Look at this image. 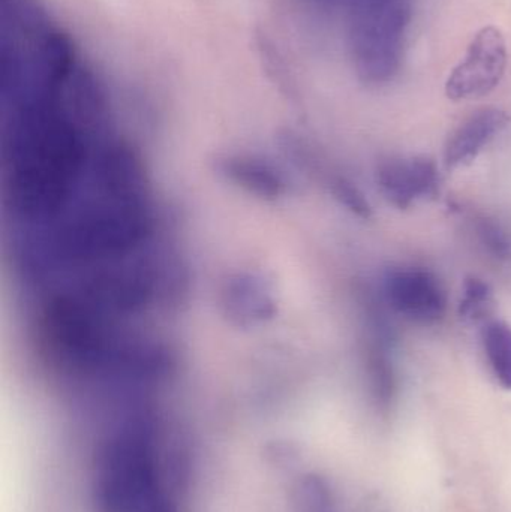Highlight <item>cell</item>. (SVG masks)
Masks as SVG:
<instances>
[{
	"label": "cell",
	"instance_id": "7a4b0ae2",
	"mask_svg": "<svg viewBox=\"0 0 511 512\" xmlns=\"http://www.w3.org/2000/svg\"><path fill=\"white\" fill-rule=\"evenodd\" d=\"M507 42L498 27L486 26L471 39L464 59L446 81L447 98L455 102L485 98L494 92L506 74Z\"/></svg>",
	"mask_w": 511,
	"mask_h": 512
},
{
	"label": "cell",
	"instance_id": "5bb4252c",
	"mask_svg": "<svg viewBox=\"0 0 511 512\" xmlns=\"http://www.w3.org/2000/svg\"><path fill=\"white\" fill-rule=\"evenodd\" d=\"M312 2L317 3V5L321 6H332L336 5V3L341 2V0H312Z\"/></svg>",
	"mask_w": 511,
	"mask_h": 512
},
{
	"label": "cell",
	"instance_id": "52a82bcc",
	"mask_svg": "<svg viewBox=\"0 0 511 512\" xmlns=\"http://www.w3.org/2000/svg\"><path fill=\"white\" fill-rule=\"evenodd\" d=\"M216 170L227 182L263 200L275 201L287 192L284 176L263 159L252 156H224L216 161Z\"/></svg>",
	"mask_w": 511,
	"mask_h": 512
},
{
	"label": "cell",
	"instance_id": "277c9868",
	"mask_svg": "<svg viewBox=\"0 0 511 512\" xmlns=\"http://www.w3.org/2000/svg\"><path fill=\"white\" fill-rule=\"evenodd\" d=\"M377 185L383 197L399 210L440 194V171L426 156L392 158L377 168Z\"/></svg>",
	"mask_w": 511,
	"mask_h": 512
},
{
	"label": "cell",
	"instance_id": "8992f818",
	"mask_svg": "<svg viewBox=\"0 0 511 512\" xmlns=\"http://www.w3.org/2000/svg\"><path fill=\"white\" fill-rule=\"evenodd\" d=\"M221 306L228 321L242 328L270 321L276 313L269 283L254 273L231 276L222 288Z\"/></svg>",
	"mask_w": 511,
	"mask_h": 512
},
{
	"label": "cell",
	"instance_id": "4fadbf2b",
	"mask_svg": "<svg viewBox=\"0 0 511 512\" xmlns=\"http://www.w3.org/2000/svg\"><path fill=\"white\" fill-rule=\"evenodd\" d=\"M330 192L335 200L345 209L350 210L357 218L369 219L372 216V206L362 191L347 177L335 176L330 180Z\"/></svg>",
	"mask_w": 511,
	"mask_h": 512
},
{
	"label": "cell",
	"instance_id": "30bf717a",
	"mask_svg": "<svg viewBox=\"0 0 511 512\" xmlns=\"http://www.w3.org/2000/svg\"><path fill=\"white\" fill-rule=\"evenodd\" d=\"M494 304L492 288L479 277H468L464 283V294L459 304V315L467 321H483Z\"/></svg>",
	"mask_w": 511,
	"mask_h": 512
},
{
	"label": "cell",
	"instance_id": "6da1fadb",
	"mask_svg": "<svg viewBox=\"0 0 511 512\" xmlns=\"http://www.w3.org/2000/svg\"><path fill=\"white\" fill-rule=\"evenodd\" d=\"M348 3V45L357 77L368 86L392 83L404 63L413 0Z\"/></svg>",
	"mask_w": 511,
	"mask_h": 512
},
{
	"label": "cell",
	"instance_id": "9c48e42d",
	"mask_svg": "<svg viewBox=\"0 0 511 512\" xmlns=\"http://www.w3.org/2000/svg\"><path fill=\"white\" fill-rule=\"evenodd\" d=\"M374 340L368 358L369 388L377 408L387 411L396 394L395 370L392 361L387 357L384 340Z\"/></svg>",
	"mask_w": 511,
	"mask_h": 512
},
{
	"label": "cell",
	"instance_id": "7c38bea8",
	"mask_svg": "<svg viewBox=\"0 0 511 512\" xmlns=\"http://www.w3.org/2000/svg\"><path fill=\"white\" fill-rule=\"evenodd\" d=\"M476 234L480 245L497 261H510L511 237L497 222L488 218L477 219Z\"/></svg>",
	"mask_w": 511,
	"mask_h": 512
},
{
	"label": "cell",
	"instance_id": "5b68a950",
	"mask_svg": "<svg viewBox=\"0 0 511 512\" xmlns=\"http://www.w3.org/2000/svg\"><path fill=\"white\" fill-rule=\"evenodd\" d=\"M510 122L507 111L495 107L482 108L467 117L447 140L444 149L447 170L473 164L480 153L509 128Z\"/></svg>",
	"mask_w": 511,
	"mask_h": 512
},
{
	"label": "cell",
	"instance_id": "ba28073f",
	"mask_svg": "<svg viewBox=\"0 0 511 512\" xmlns=\"http://www.w3.org/2000/svg\"><path fill=\"white\" fill-rule=\"evenodd\" d=\"M483 346L498 384L511 391V327L503 321H489L483 328Z\"/></svg>",
	"mask_w": 511,
	"mask_h": 512
},
{
	"label": "cell",
	"instance_id": "3957f363",
	"mask_svg": "<svg viewBox=\"0 0 511 512\" xmlns=\"http://www.w3.org/2000/svg\"><path fill=\"white\" fill-rule=\"evenodd\" d=\"M383 300L393 313L419 325L438 324L449 304L440 277L419 267L390 270L384 277Z\"/></svg>",
	"mask_w": 511,
	"mask_h": 512
},
{
	"label": "cell",
	"instance_id": "8fae6325",
	"mask_svg": "<svg viewBox=\"0 0 511 512\" xmlns=\"http://www.w3.org/2000/svg\"><path fill=\"white\" fill-rule=\"evenodd\" d=\"M297 495L300 512H336L332 490L321 478H306L300 484Z\"/></svg>",
	"mask_w": 511,
	"mask_h": 512
}]
</instances>
